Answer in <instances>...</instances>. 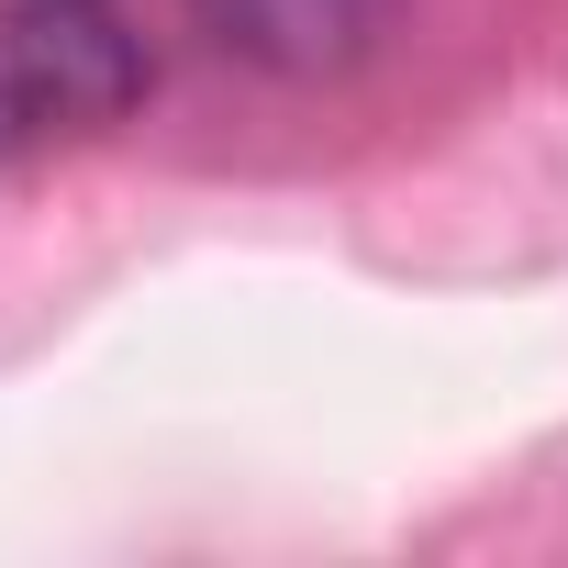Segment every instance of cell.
<instances>
[{
    "label": "cell",
    "mask_w": 568,
    "mask_h": 568,
    "mask_svg": "<svg viewBox=\"0 0 568 568\" xmlns=\"http://www.w3.org/2000/svg\"><path fill=\"white\" fill-rule=\"evenodd\" d=\"M145 101V45L90 0H0V168L90 145Z\"/></svg>",
    "instance_id": "6da1fadb"
},
{
    "label": "cell",
    "mask_w": 568,
    "mask_h": 568,
    "mask_svg": "<svg viewBox=\"0 0 568 568\" xmlns=\"http://www.w3.org/2000/svg\"><path fill=\"white\" fill-rule=\"evenodd\" d=\"M201 23L267 79H346L402 23V0H201Z\"/></svg>",
    "instance_id": "7a4b0ae2"
}]
</instances>
